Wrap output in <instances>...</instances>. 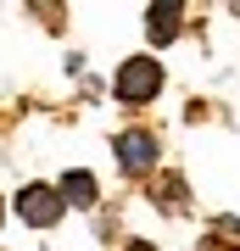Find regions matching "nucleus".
Returning a JSON list of instances; mask_svg holds the SVG:
<instances>
[{"mask_svg":"<svg viewBox=\"0 0 240 251\" xmlns=\"http://www.w3.org/2000/svg\"><path fill=\"white\" fill-rule=\"evenodd\" d=\"M179 11H185V6H151V17H145V28H151V39H157V45L179 34V23H185Z\"/></svg>","mask_w":240,"mask_h":251,"instance_id":"obj_4","label":"nucleus"},{"mask_svg":"<svg viewBox=\"0 0 240 251\" xmlns=\"http://www.w3.org/2000/svg\"><path fill=\"white\" fill-rule=\"evenodd\" d=\"M62 201L95 206V179H89V173H67V179H62Z\"/></svg>","mask_w":240,"mask_h":251,"instance_id":"obj_5","label":"nucleus"},{"mask_svg":"<svg viewBox=\"0 0 240 251\" xmlns=\"http://www.w3.org/2000/svg\"><path fill=\"white\" fill-rule=\"evenodd\" d=\"M129 251H151V246H129Z\"/></svg>","mask_w":240,"mask_h":251,"instance_id":"obj_7","label":"nucleus"},{"mask_svg":"<svg viewBox=\"0 0 240 251\" xmlns=\"http://www.w3.org/2000/svg\"><path fill=\"white\" fill-rule=\"evenodd\" d=\"M157 90H162V62L157 56H129L117 67V100L140 106V100H157Z\"/></svg>","mask_w":240,"mask_h":251,"instance_id":"obj_1","label":"nucleus"},{"mask_svg":"<svg viewBox=\"0 0 240 251\" xmlns=\"http://www.w3.org/2000/svg\"><path fill=\"white\" fill-rule=\"evenodd\" d=\"M117 168L123 173H151L157 168V140L140 134V128L134 134H117Z\"/></svg>","mask_w":240,"mask_h":251,"instance_id":"obj_3","label":"nucleus"},{"mask_svg":"<svg viewBox=\"0 0 240 251\" xmlns=\"http://www.w3.org/2000/svg\"><path fill=\"white\" fill-rule=\"evenodd\" d=\"M218 234L223 240H240V218H218Z\"/></svg>","mask_w":240,"mask_h":251,"instance_id":"obj_6","label":"nucleus"},{"mask_svg":"<svg viewBox=\"0 0 240 251\" xmlns=\"http://www.w3.org/2000/svg\"><path fill=\"white\" fill-rule=\"evenodd\" d=\"M62 206H67L62 190H51V184H28L23 196H17V212H23L34 229H51L56 218H62Z\"/></svg>","mask_w":240,"mask_h":251,"instance_id":"obj_2","label":"nucleus"}]
</instances>
